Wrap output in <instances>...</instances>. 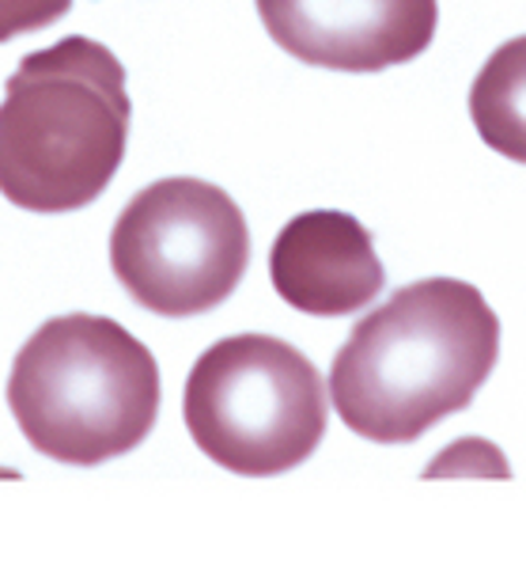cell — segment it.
<instances>
[{
  "label": "cell",
  "mask_w": 526,
  "mask_h": 569,
  "mask_svg": "<svg viewBox=\"0 0 526 569\" xmlns=\"http://www.w3.org/2000/svg\"><path fill=\"white\" fill-rule=\"evenodd\" d=\"M523 58L526 39L504 42L500 50L488 58V66L477 72L474 91H469V110H474L477 133L504 152L507 160H526V137H523Z\"/></svg>",
  "instance_id": "cell-8"
},
{
  "label": "cell",
  "mask_w": 526,
  "mask_h": 569,
  "mask_svg": "<svg viewBox=\"0 0 526 569\" xmlns=\"http://www.w3.org/2000/svg\"><path fill=\"white\" fill-rule=\"evenodd\" d=\"M270 278L284 305L303 316H353L386 284L375 240L353 213L311 209L276 232Z\"/></svg>",
  "instance_id": "cell-7"
},
{
  "label": "cell",
  "mask_w": 526,
  "mask_h": 569,
  "mask_svg": "<svg viewBox=\"0 0 526 569\" xmlns=\"http://www.w3.org/2000/svg\"><path fill=\"white\" fill-rule=\"evenodd\" d=\"M182 415L212 463L246 479H273L315 456L326 437L330 395L292 342L232 335L190 369Z\"/></svg>",
  "instance_id": "cell-4"
},
{
  "label": "cell",
  "mask_w": 526,
  "mask_h": 569,
  "mask_svg": "<svg viewBox=\"0 0 526 569\" xmlns=\"http://www.w3.org/2000/svg\"><path fill=\"white\" fill-rule=\"evenodd\" d=\"M500 357V319L482 289L424 278L367 311L334 353L330 399L356 437L413 445L474 402Z\"/></svg>",
  "instance_id": "cell-1"
},
{
  "label": "cell",
  "mask_w": 526,
  "mask_h": 569,
  "mask_svg": "<svg viewBox=\"0 0 526 569\" xmlns=\"http://www.w3.org/2000/svg\"><path fill=\"white\" fill-rule=\"evenodd\" d=\"M8 410L39 456L99 467L133 452L160 418V365L118 319H45L20 346Z\"/></svg>",
  "instance_id": "cell-3"
},
{
  "label": "cell",
  "mask_w": 526,
  "mask_h": 569,
  "mask_svg": "<svg viewBox=\"0 0 526 569\" xmlns=\"http://www.w3.org/2000/svg\"><path fill=\"white\" fill-rule=\"evenodd\" d=\"M72 0H0V42H12L20 34L45 31L69 16Z\"/></svg>",
  "instance_id": "cell-9"
},
{
  "label": "cell",
  "mask_w": 526,
  "mask_h": 569,
  "mask_svg": "<svg viewBox=\"0 0 526 569\" xmlns=\"http://www.w3.org/2000/svg\"><path fill=\"white\" fill-rule=\"evenodd\" d=\"M270 39L295 61L383 72L417 61L436 39V0H254Z\"/></svg>",
  "instance_id": "cell-6"
},
{
  "label": "cell",
  "mask_w": 526,
  "mask_h": 569,
  "mask_svg": "<svg viewBox=\"0 0 526 569\" xmlns=\"http://www.w3.org/2000/svg\"><path fill=\"white\" fill-rule=\"evenodd\" d=\"M125 69L84 34L27 53L0 103V194L27 213H77L118 176L129 144Z\"/></svg>",
  "instance_id": "cell-2"
},
{
  "label": "cell",
  "mask_w": 526,
  "mask_h": 569,
  "mask_svg": "<svg viewBox=\"0 0 526 569\" xmlns=\"http://www.w3.org/2000/svg\"><path fill=\"white\" fill-rule=\"evenodd\" d=\"M110 266L129 297L155 316H205L243 281L251 228L216 182L160 179L136 190L118 213Z\"/></svg>",
  "instance_id": "cell-5"
}]
</instances>
